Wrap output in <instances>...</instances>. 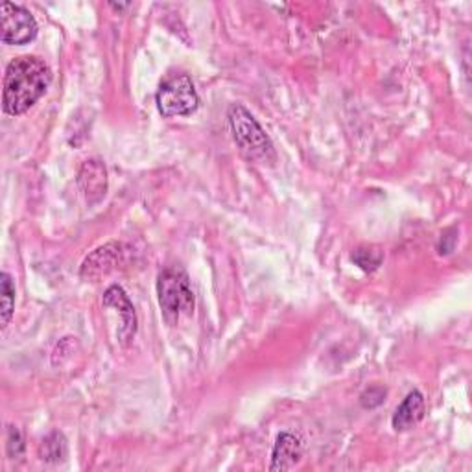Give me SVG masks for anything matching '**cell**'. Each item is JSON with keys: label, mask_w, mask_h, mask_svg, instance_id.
<instances>
[{"label": "cell", "mask_w": 472, "mask_h": 472, "mask_svg": "<svg viewBox=\"0 0 472 472\" xmlns=\"http://www.w3.org/2000/svg\"><path fill=\"white\" fill-rule=\"evenodd\" d=\"M227 118L234 143L244 157L262 165L275 163V148L271 138L244 106L232 104L229 108Z\"/></svg>", "instance_id": "cell-2"}, {"label": "cell", "mask_w": 472, "mask_h": 472, "mask_svg": "<svg viewBox=\"0 0 472 472\" xmlns=\"http://www.w3.org/2000/svg\"><path fill=\"white\" fill-rule=\"evenodd\" d=\"M157 109L163 117H188L198 111L200 97L193 80L183 72L166 76L156 94Z\"/></svg>", "instance_id": "cell-4"}, {"label": "cell", "mask_w": 472, "mask_h": 472, "mask_svg": "<svg viewBox=\"0 0 472 472\" xmlns=\"http://www.w3.org/2000/svg\"><path fill=\"white\" fill-rule=\"evenodd\" d=\"M69 454L67 439L61 432H52L46 436L39 447V458L46 463H61Z\"/></svg>", "instance_id": "cell-11"}, {"label": "cell", "mask_w": 472, "mask_h": 472, "mask_svg": "<svg viewBox=\"0 0 472 472\" xmlns=\"http://www.w3.org/2000/svg\"><path fill=\"white\" fill-rule=\"evenodd\" d=\"M15 310V285L14 278L10 273H3L0 275V323H3V328H6L12 321Z\"/></svg>", "instance_id": "cell-12"}, {"label": "cell", "mask_w": 472, "mask_h": 472, "mask_svg": "<svg viewBox=\"0 0 472 472\" xmlns=\"http://www.w3.org/2000/svg\"><path fill=\"white\" fill-rule=\"evenodd\" d=\"M0 30H3V42L26 44L35 39L37 23L26 8L14 3H5L0 8Z\"/></svg>", "instance_id": "cell-5"}, {"label": "cell", "mask_w": 472, "mask_h": 472, "mask_svg": "<svg viewBox=\"0 0 472 472\" xmlns=\"http://www.w3.org/2000/svg\"><path fill=\"white\" fill-rule=\"evenodd\" d=\"M157 299L165 319L172 325L179 323L183 317L193 316L194 292L184 269L172 266L159 273Z\"/></svg>", "instance_id": "cell-3"}, {"label": "cell", "mask_w": 472, "mask_h": 472, "mask_svg": "<svg viewBox=\"0 0 472 472\" xmlns=\"http://www.w3.org/2000/svg\"><path fill=\"white\" fill-rule=\"evenodd\" d=\"M23 452H24L23 434L17 427H10L8 429V454H10V458L17 459L23 456Z\"/></svg>", "instance_id": "cell-14"}, {"label": "cell", "mask_w": 472, "mask_h": 472, "mask_svg": "<svg viewBox=\"0 0 472 472\" xmlns=\"http://www.w3.org/2000/svg\"><path fill=\"white\" fill-rule=\"evenodd\" d=\"M52 81V72L35 56L15 58L5 74V111L12 117L24 115L32 109Z\"/></svg>", "instance_id": "cell-1"}, {"label": "cell", "mask_w": 472, "mask_h": 472, "mask_svg": "<svg viewBox=\"0 0 472 472\" xmlns=\"http://www.w3.org/2000/svg\"><path fill=\"white\" fill-rule=\"evenodd\" d=\"M111 8H115V10H122V8H127V5H109Z\"/></svg>", "instance_id": "cell-16"}, {"label": "cell", "mask_w": 472, "mask_h": 472, "mask_svg": "<svg viewBox=\"0 0 472 472\" xmlns=\"http://www.w3.org/2000/svg\"><path fill=\"white\" fill-rule=\"evenodd\" d=\"M78 184L87 203H99L108 193V170L104 163L99 159L85 161L78 174Z\"/></svg>", "instance_id": "cell-6"}, {"label": "cell", "mask_w": 472, "mask_h": 472, "mask_svg": "<svg viewBox=\"0 0 472 472\" xmlns=\"http://www.w3.org/2000/svg\"><path fill=\"white\" fill-rule=\"evenodd\" d=\"M303 458V443L292 432H282L277 436L271 450V472H287L299 465Z\"/></svg>", "instance_id": "cell-7"}, {"label": "cell", "mask_w": 472, "mask_h": 472, "mask_svg": "<svg viewBox=\"0 0 472 472\" xmlns=\"http://www.w3.org/2000/svg\"><path fill=\"white\" fill-rule=\"evenodd\" d=\"M384 397H386V390L384 388H369L363 392L362 395V406L363 408H374L384 402Z\"/></svg>", "instance_id": "cell-15"}, {"label": "cell", "mask_w": 472, "mask_h": 472, "mask_svg": "<svg viewBox=\"0 0 472 472\" xmlns=\"http://www.w3.org/2000/svg\"><path fill=\"white\" fill-rule=\"evenodd\" d=\"M424 411H427V402H424V397L420 392L413 390L411 393H408V397L401 402V406L393 413V419H392L393 430L406 432V430L413 429L415 424H419L422 420Z\"/></svg>", "instance_id": "cell-10"}, {"label": "cell", "mask_w": 472, "mask_h": 472, "mask_svg": "<svg viewBox=\"0 0 472 472\" xmlns=\"http://www.w3.org/2000/svg\"><path fill=\"white\" fill-rule=\"evenodd\" d=\"M104 305L117 308L120 312L122 326L118 330V338L124 345H127L137 333V314H135L133 303L129 301L126 292L115 285V287L108 288V292L104 294Z\"/></svg>", "instance_id": "cell-9"}, {"label": "cell", "mask_w": 472, "mask_h": 472, "mask_svg": "<svg viewBox=\"0 0 472 472\" xmlns=\"http://www.w3.org/2000/svg\"><path fill=\"white\" fill-rule=\"evenodd\" d=\"M351 260L365 273H373L374 269H379L382 260H384V253L379 248L373 246H360L353 251Z\"/></svg>", "instance_id": "cell-13"}, {"label": "cell", "mask_w": 472, "mask_h": 472, "mask_svg": "<svg viewBox=\"0 0 472 472\" xmlns=\"http://www.w3.org/2000/svg\"><path fill=\"white\" fill-rule=\"evenodd\" d=\"M122 244H106L89 255L81 266V277L89 280H97L109 271H113L122 259Z\"/></svg>", "instance_id": "cell-8"}]
</instances>
